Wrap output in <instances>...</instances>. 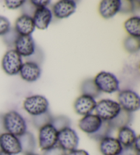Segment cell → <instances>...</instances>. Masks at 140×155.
Listing matches in <instances>:
<instances>
[{"instance_id": "cell-34", "label": "cell", "mask_w": 140, "mask_h": 155, "mask_svg": "<svg viewBox=\"0 0 140 155\" xmlns=\"http://www.w3.org/2000/svg\"><path fill=\"white\" fill-rule=\"evenodd\" d=\"M29 2L34 6L36 7V8L47 7L50 4V1H49V0H32Z\"/></svg>"}, {"instance_id": "cell-7", "label": "cell", "mask_w": 140, "mask_h": 155, "mask_svg": "<svg viewBox=\"0 0 140 155\" xmlns=\"http://www.w3.org/2000/svg\"><path fill=\"white\" fill-rule=\"evenodd\" d=\"M79 141V138L77 133L71 127H66L58 131V144L66 152L76 150Z\"/></svg>"}, {"instance_id": "cell-9", "label": "cell", "mask_w": 140, "mask_h": 155, "mask_svg": "<svg viewBox=\"0 0 140 155\" xmlns=\"http://www.w3.org/2000/svg\"><path fill=\"white\" fill-rule=\"evenodd\" d=\"M0 147L2 151L12 155L18 154L21 152L18 137L8 133H4L0 135Z\"/></svg>"}, {"instance_id": "cell-19", "label": "cell", "mask_w": 140, "mask_h": 155, "mask_svg": "<svg viewBox=\"0 0 140 155\" xmlns=\"http://www.w3.org/2000/svg\"><path fill=\"white\" fill-rule=\"evenodd\" d=\"M19 140L21 152L25 154L32 153L36 149V141L34 135L32 133L26 131L18 137Z\"/></svg>"}, {"instance_id": "cell-40", "label": "cell", "mask_w": 140, "mask_h": 155, "mask_svg": "<svg viewBox=\"0 0 140 155\" xmlns=\"http://www.w3.org/2000/svg\"><path fill=\"white\" fill-rule=\"evenodd\" d=\"M2 152V149H1V147H0V152Z\"/></svg>"}, {"instance_id": "cell-39", "label": "cell", "mask_w": 140, "mask_h": 155, "mask_svg": "<svg viewBox=\"0 0 140 155\" xmlns=\"http://www.w3.org/2000/svg\"><path fill=\"white\" fill-rule=\"evenodd\" d=\"M25 155H39L38 154H36L34 153V152H32V153H29V154H25Z\"/></svg>"}, {"instance_id": "cell-16", "label": "cell", "mask_w": 140, "mask_h": 155, "mask_svg": "<svg viewBox=\"0 0 140 155\" xmlns=\"http://www.w3.org/2000/svg\"><path fill=\"white\" fill-rule=\"evenodd\" d=\"M15 29L19 36H31L35 29L33 18L27 14L20 16L16 21Z\"/></svg>"}, {"instance_id": "cell-28", "label": "cell", "mask_w": 140, "mask_h": 155, "mask_svg": "<svg viewBox=\"0 0 140 155\" xmlns=\"http://www.w3.org/2000/svg\"><path fill=\"white\" fill-rule=\"evenodd\" d=\"M10 29V23L7 18L0 16V36H4Z\"/></svg>"}, {"instance_id": "cell-10", "label": "cell", "mask_w": 140, "mask_h": 155, "mask_svg": "<svg viewBox=\"0 0 140 155\" xmlns=\"http://www.w3.org/2000/svg\"><path fill=\"white\" fill-rule=\"evenodd\" d=\"M15 50L21 56L29 57L34 54L36 45L32 36H18L15 42Z\"/></svg>"}, {"instance_id": "cell-30", "label": "cell", "mask_w": 140, "mask_h": 155, "mask_svg": "<svg viewBox=\"0 0 140 155\" xmlns=\"http://www.w3.org/2000/svg\"><path fill=\"white\" fill-rule=\"evenodd\" d=\"M66 153L67 152L63 148L57 144L53 148L45 150L43 155H66Z\"/></svg>"}, {"instance_id": "cell-6", "label": "cell", "mask_w": 140, "mask_h": 155, "mask_svg": "<svg viewBox=\"0 0 140 155\" xmlns=\"http://www.w3.org/2000/svg\"><path fill=\"white\" fill-rule=\"evenodd\" d=\"M58 131L52 124H48L39 129L38 142L42 150H47L58 144Z\"/></svg>"}, {"instance_id": "cell-11", "label": "cell", "mask_w": 140, "mask_h": 155, "mask_svg": "<svg viewBox=\"0 0 140 155\" xmlns=\"http://www.w3.org/2000/svg\"><path fill=\"white\" fill-rule=\"evenodd\" d=\"M96 102L95 99L88 95L82 94L78 97L74 104L75 111L81 116L90 114L95 109Z\"/></svg>"}, {"instance_id": "cell-33", "label": "cell", "mask_w": 140, "mask_h": 155, "mask_svg": "<svg viewBox=\"0 0 140 155\" xmlns=\"http://www.w3.org/2000/svg\"><path fill=\"white\" fill-rule=\"evenodd\" d=\"M119 155H140L139 151H137L133 146L123 147Z\"/></svg>"}, {"instance_id": "cell-2", "label": "cell", "mask_w": 140, "mask_h": 155, "mask_svg": "<svg viewBox=\"0 0 140 155\" xmlns=\"http://www.w3.org/2000/svg\"><path fill=\"white\" fill-rule=\"evenodd\" d=\"M121 107L118 102L110 99H103L96 103V115L103 121H111L119 114Z\"/></svg>"}, {"instance_id": "cell-35", "label": "cell", "mask_w": 140, "mask_h": 155, "mask_svg": "<svg viewBox=\"0 0 140 155\" xmlns=\"http://www.w3.org/2000/svg\"><path fill=\"white\" fill-rule=\"evenodd\" d=\"M66 155H90L87 151L84 150H79L76 149L74 150L68 152V153H66Z\"/></svg>"}, {"instance_id": "cell-5", "label": "cell", "mask_w": 140, "mask_h": 155, "mask_svg": "<svg viewBox=\"0 0 140 155\" xmlns=\"http://www.w3.org/2000/svg\"><path fill=\"white\" fill-rule=\"evenodd\" d=\"M23 64L21 56L15 49H10L5 53L2 61V68L9 75L17 74Z\"/></svg>"}, {"instance_id": "cell-26", "label": "cell", "mask_w": 140, "mask_h": 155, "mask_svg": "<svg viewBox=\"0 0 140 155\" xmlns=\"http://www.w3.org/2000/svg\"><path fill=\"white\" fill-rule=\"evenodd\" d=\"M124 47L128 53H133L138 51L140 48L139 38L128 36L124 41Z\"/></svg>"}, {"instance_id": "cell-17", "label": "cell", "mask_w": 140, "mask_h": 155, "mask_svg": "<svg viewBox=\"0 0 140 155\" xmlns=\"http://www.w3.org/2000/svg\"><path fill=\"white\" fill-rule=\"evenodd\" d=\"M122 148L118 139L112 137L103 139L99 144V149L103 155H119Z\"/></svg>"}, {"instance_id": "cell-37", "label": "cell", "mask_w": 140, "mask_h": 155, "mask_svg": "<svg viewBox=\"0 0 140 155\" xmlns=\"http://www.w3.org/2000/svg\"><path fill=\"white\" fill-rule=\"evenodd\" d=\"M133 146L137 150V151L140 152V139L139 136H137L135 140L134 143L133 144Z\"/></svg>"}, {"instance_id": "cell-29", "label": "cell", "mask_w": 140, "mask_h": 155, "mask_svg": "<svg viewBox=\"0 0 140 155\" xmlns=\"http://www.w3.org/2000/svg\"><path fill=\"white\" fill-rule=\"evenodd\" d=\"M18 36L19 35L17 33L15 29L12 31L10 29L8 32L4 36V41L8 46H11L12 43L15 45V42Z\"/></svg>"}, {"instance_id": "cell-1", "label": "cell", "mask_w": 140, "mask_h": 155, "mask_svg": "<svg viewBox=\"0 0 140 155\" xmlns=\"http://www.w3.org/2000/svg\"><path fill=\"white\" fill-rule=\"evenodd\" d=\"M4 129L6 133L19 137L27 131L25 119L16 111H10L3 116Z\"/></svg>"}, {"instance_id": "cell-22", "label": "cell", "mask_w": 140, "mask_h": 155, "mask_svg": "<svg viewBox=\"0 0 140 155\" xmlns=\"http://www.w3.org/2000/svg\"><path fill=\"white\" fill-rule=\"evenodd\" d=\"M124 27L130 36L139 38L140 36V18L137 16H134L128 18L125 23Z\"/></svg>"}, {"instance_id": "cell-36", "label": "cell", "mask_w": 140, "mask_h": 155, "mask_svg": "<svg viewBox=\"0 0 140 155\" xmlns=\"http://www.w3.org/2000/svg\"><path fill=\"white\" fill-rule=\"evenodd\" d=\"M3 116H4V115L0 114V135L2 134V133H6V130H5V129H4Z\"/></svg>"}, {"instance_id": "cell-32", "label": "cell", "mask_w": 140, "mask_h": 155, "mask_svg": "<svg viewBox=\"0 0 140 155\" xmlns=\"http://www.w3.org/2000/svg\"><path fill=\"white\" fill-rule=\"evenodd\" d=\"M134 10V4L133 2L131 1H121V6H120V12L128 13L131 12Z\"/></svg>"}, {"instance_id": "cell-12", "label": "cell", "mask_w": 140, "mask_h": 155, "mask_svg": "<svg viewBox=\"0 0 140 155\" xmlns=\"http://www.w3.org/2000/svg\"><path fill=\"white\" fill-rule=\"evenodd\" d=\"M102 120L97 115L88 114L83 116L79 122V127L83 132L87 133L88 135L93 134L101 126Z\"/></svg>"}, {"instance_id": "cell-18", "label": "cell", "mask_w": 140, "mask_h": 155, "mask_svg": "<svg viewBox=\"0 0 140 155\" xmlns=\"http://www.w3.org/2000/svg\"><path fill=\"white\" fill-rule=\"evenodd\" d=\"M120 0H103L99 5L98 11L102 17L108 19L120 12Z\"/></svg>"}, {"instance_id": "cell-25", "label": "cell", "mask_w": 140, "mask_h": 155, "mask_svg": "<svg viewBox=\"0 0 140 155\" xmlns=\"http://www.w3.org/2000/svg\"><path fill=\"white\" fill-rule=\"evenodd\" d=\"M52 119L53 116H52V114L49 111H47L44 114L33 116L32 122H33V124L35 127L40 129V128L45 126V125L51 124Z\"/></svg>"}, {"instance_id": "cell-38", "label": "cell", "mask_w": 140, "mask_h": 155, "mask_svg": "<svg viewBox=\"0 0 140 155\" xmlns=\"http://www.w3.org/2000/svg\"><path fill=\"white\" fill-rule=\"evenodd\" d=\"M0 155H12V154H10L8 153H6V152H4L3 151H2L0 152Z\"/></svg>"}, {"instance_id": "cell-14", "label": "cell", "mask_w": 140, "mask_h": 155, "mask_svg": "<svg viewBox=\"0 0 140 155\" xmlns=\"http://www.w3.org/2000/svg\"><path fill=\"white\" fill-rule=\"evenodd\" d=\"M52 12L47 7L38 8L35 10L32 17L35 28L41 30L47 29L52 20Z\"/></svg>"}, {"instance_id": "cell-20", "label": "cell", "mask_w": 140, "mask_h": 155, "mask_svg": "<svg viewBox=\"0 0 140 155\" xmlns=\"http://www.w3.org/2000/svg\"><path fill=\"white\" fill-rule=\"evenodd\" d=\"M136 137L135 132L129 127H122L118 130V140L122 147L133 146Z\"/></svg>"}, {"instance_id": "cell-3", "label": "cell", "mask_w": 140, "mask_h": 155, "mask_svg": "<svg viewBox=\"0 0 140 155\" xmlns=\"http://www.w3.org/2000/svg\"><path fill=\"white\" fill-rule=\"evenodd\" d=\"M94 81L100 92L112 94L119 91V81L117 77L111 73L101 72L95 77Z\"/></svg>"}, {"instance_id": "cell-31", "label": "cell", "mask_w": 140, "mask_h": 155, "mask_svg": "<svg viewBox=\"0 0 140 155\" xmlns=\"http://www.w3.org/2000/svg\"><path fill=\"white\" fill-rule=\"evenodd\" d=\"M25 2L23 0H7L5 2V4L8 9L16 10L21 8L25 4Z\"/></svg>"}, {"instance_id": "cell-21", "label": "cell", "mask_w": 140, "mask_h": 155, "mask_svg": "<svg viewBox=\"0 0 140 155\" xmlns=\"http://www.w3.org/2000/svg\"><path fill=\"white\" fill-rule=\"evenodd\" d=\"M132 119H133L132 113L121 109L119 114L109 122L111 123L113 129H120L122 127H128V125L131 122Z\"/></svg>"}, {"instance_id": "cell-27", "label": "cell", "mask_w": 140, "mask_h": 155, "mask_svg": "<svg viewBox=\"0 0 140 155\" xmlns=\"http://www.w3.org/2000/svg\"><path fill=\"white\" fill-rule=\"evenodd\" d=\"M53 127L59 131L66 127H70L71 125V120L65 116H59L57 117H53V119L51 122Z\"/></svg>"}, {"instance_id": "cell-13", "label": "cell", "mask_w": 140, "mask_h": 155, "mask_svg": "<svg viewBox=\"0 0 140 155\" xmlns=\"http://www.w3.org/2000/svg\"><path fill=\"white\" fill-rule=\"evenodd\" d=\"M77 4L72 0H61L54 4L53 12L58 18H68L75 12Z\"/></svg>"}, {"instance_id": "cell-15", "label": "cell", "mask_w": 140, "mask_h": 155, "mask_svg": "<svg viewBox=\"0 0 140 155\" xmlns=\"http://www.w3.org/2000/svg\"><path fill=\"white\" fill-rule=\"evenodd\" d=\"M19 73L24 81L34 82L39 79L41 74V69L36 62L26 61L23 63Z\"/></svg>"}, {"instance_id": "cell-4", "label": "cell", "mask_w": 140, "mask_h": 155, "mask_svg": "<svg viewBox=\"0 0 140 155\" xmlns=\"http://www.w3.org/2000/svg\"><path fill=\"white\" fill-rule=\"evenodd\" d=\"M23 108L32 116L48 111L49 101L42 95H33L27 97L23 102Z\"/></svg>"}, {"instance_id": "cell-24", "label": "cell", "mask_w": 140, "mask_h": 155, "mask_svg": "<svg viewBox=\"0 0 140 155\" xmlns=\"http://www.w3.org/2000/svg\"><path fill=\"white\" fill-rule=\"evenodd\" d=\"M81 90H82L83 94L90 96L94 98L98 97V96L101 94V92L95 84L94 79H90L85 80L82 83Z\"/></svg>"}, {"instance_id": "cell-8", "label": "cell", "mask_w": 140, "mask_h": 155, "mask_svg": "<svg viewBox=\"0 0 140 155\" xmlns=\"http://www.w3.org/2000/svg\"><path fill=\"white\" fill-rule=\"evenodd\" d=\"M118 103L121 108L126 111L133 113L139 110L140 100L139 95L131 90H124L118 94Z\"/></svg>"}, {"instance_id": "cell-23", "label": "cell", "mask_w": 140, "mask_h": 155, "mask_svg": "<svg viewBox=\"0 0 140 155\" xmlns=\"http://www.w3.org/2000/svg\"><path fill=\"white\" fill-rule=\"evenodd\" d=\"M113 130H114V129H113L109 121H103L101 126L98 129L97 131H96L93 134L90 135L89 137L94 140L101 141L105 138L109 137Z\"/></svg>"}]
</instances>
